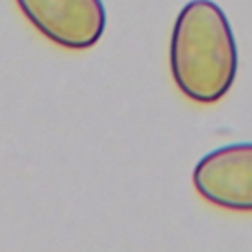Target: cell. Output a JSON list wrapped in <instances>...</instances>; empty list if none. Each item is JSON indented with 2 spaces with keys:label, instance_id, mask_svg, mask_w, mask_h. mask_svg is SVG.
I'll return each mask as SVG.
<instances>
[{
  "label": "cell",
  "instance_id": "7a4b0ae2",
  "mask_svg": "<svg viewBox=\"0 0 252 252\" xmlns=\"http://www.w3.org/2000/svg\"><path fill=\"white\" fill-rule=\"evenodd\" d=\"M16 4L43 37L65 49L93 47L106 26L102 0H16Z\"/></svg>",
  "mask_w": 252,
  "mask_h": 252
},
{
  "label": "cell",
  "instance_id": "3957f363",
  "mask_svg": "<svg viewBox=\"0 0 252 252\" xmlns=\"http://www.w3.org/2000/svg\"><path fill=\"white\" fill-rule=\"evenodd\" d=\"M193 187L215 207L252 213V142L228 144L203 156L193 169Z\"/></svg>",
  "mask_w": 252,
  "mask_h": 252
},
{
  "label": "cell",
  "instance_id": "6da1fadb",
  "mask_svg": "<svg viewBox=\"0 0 252 252\" xmlns=\"http://www.w3.org/2000/svg\"><path fill=\"white\" fill-rule=\"evenodd\" d=\"M169 69L177 89L199 104H213L230 91L238 69L236 41L213 0H191L177 14Z\"/></svg>",
  "mask_w": 252,
  "mask_h": 252
}]
</instances>
